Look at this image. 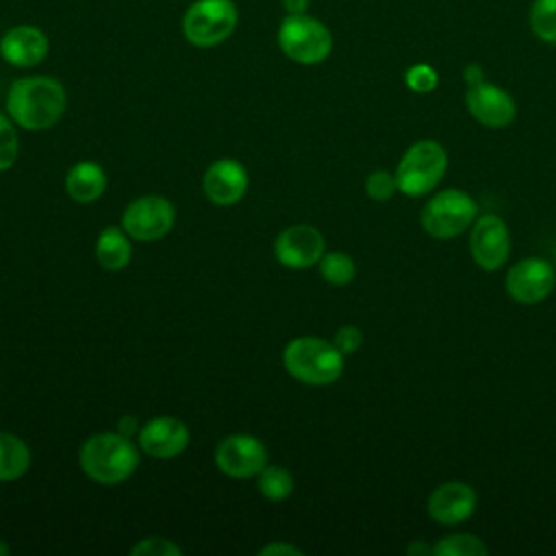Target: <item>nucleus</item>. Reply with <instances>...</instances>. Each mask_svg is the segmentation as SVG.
<instances>
[{"label": "nucleus", "instance_id": "f257e3e1", "mask_svg": "<svg viewBox=\"0 0 556 556\" xmlns=\"http://www.w3.org/2000/svg\"><path fill=\"white\" fill-rule=\"evenodd\" d=\"M67 98L59 80L50 76H26L17 78L7 93L9 117L26 130H46L54 126L63 111Z\"/></svg>", "mask_w": 556, "mask_h": 556}, {"label": "nucleus", "instance_id": "f03ea898", "mask_svg": "<svg viewBox=\"0 0 556 556\" xmlns=\"http://www.w3.org/2000/svg\"><path fill=\"white\" fill-rule=\"evenodd\" d=\"M78 463L87 478L111 486L135 473L139 465V452L130 437L119 432H98L83 443Z\"/></svg>", "mask_w": 556, "mask_h": 556}, {"label": "nucleus", "instance_id": "7ed1b4c3", "mask_svg": "<svg viewBox=\"0 0 556 556\" xmlns=\"http://www.w3.org/2000/svg\"><path fill=\"white\" fill-rule=\"evenodd\" d=\"M285 369L300 382L326 387L343 374V354L321 337H295L282 350Z\"/></svg>", "mask_w": 556, "mask_h": 556}, {"label": "nucleus", "instance_id": "20e7f679", "mask_svg": "<svg viewBox=\"0 0 556 556\" xmlns=\"http://www.w3.org/2000/svg\"><path fill=\"white\" fill-rule=\"evenodd\" d=\"M447 172V152L434 139H421L406 148L395 167L397 191L408 198L428 195Z\"/></svg>", "mask_w": 556, "mask_h": 556}, {"label": "nucleus", "instance_id": "39448f33", "mask_svg": "<svg viewBox=\"0 0 556 556\" xmlns=\"http://www.w3.org/2000/svg\"><path fill=\"white\" fill-rule=\"evenodd\" d=\"M478 217L476 200L463 189H443L421 208L419 222L432 239H454L471 228Z\"/></svg>", "mask_w": 556, "mask_h": 556}, {"label": "nucleus", "instance_id": "423d86ee", "mask_svg": "<svg viewBox=\"0 0 556 556\" xmlns=\"http://www.w3.org/2000/svg\"><path fill=\"white\" fill-rule=\"evenodd\" d=\"M278 46L291 61L300 65H317L332 52V33L317 17L306 13H289L280 22Z\"/></svg>", "mask_w": 556, "mask_h": 556}, {"label": "nucleus", "instance_id": "0eeeda50", "mask_svg": "<svg viewBox=\"0 0 556 556\" xmlns=\"http://www.w3.org/2000/svg\"><path fill=\"white\" fill-rule=\"evenodd\" d=\"M235 26L237 7L232 0H195L182 17L185 37L198 48H211L226 41Z\"/></svg>", "mask_w": 556, "mask_h": 556}, {"label": "nucleus", "instance_id": "6e6552de", "mask_svg": "<svg viewBox=\"0 0 556 556\" xmlns=\"http://www.w3.org/2000/svg\"><path fill=\"white\" fill-rule=\"evenodd\" d=\"M176 222L174 204L163 195H141L122 213V228L130 239L156 241L165 237Z\"/></svg>", "mask_w": 556, "mask_h": 556}, {"label": "nucleus", "instance_id": "1a4fd4ad", "mask_svg": "<svg viewBox=\"0 0 556 556\" xmlns=\"http://www.w3.org/2000/svg\"><path fill=\"white\" fill-rule=\"evenodd\" d=\"M469 254L484 271H497L510 256V232L506 222L495 215H478L469 228Z\"/></svg>", "mask_w": 556, "mask_h": 556}, {"label": "nucleus", "instance_id": "9d476101", "mask_svg": "<svg viewBox=\"0 0 556 556\" xmlns=\"http://www.w3.org/2000/svg\"><path fill=\"white\" fill-rule=\"evenodd\" d=\"M504 287L515 302L539 304L552 295L556 287V269L545 258L526 256L508 267Z\"/></svg>", "mask_w": 556, "mask_h": 556}, {"label": "nucleus", "instance_id": "9b49d317", "mask_svg": "<svg viewBox=\"0 0 556 556\" xmlns=\"http://www.w3.org/2000/svg\"><path fill=\"white\" fill-rule=\"evenodd\" d=\"M465 109L478 124L493 130L510 126L517 115L513 96L486 78L465 89Z\"/></svg>", "mask_w": 556, "mask_h": 556}, {"label": "nucleus", "instance_id": "f8f14e48", "mask_svg": "<svg viewBox=\"0 0 556 556\" xmlns=\"http://www.w3.org/2000/svg\"><path fill=\"white\" fill-rule=\"evenodd\" d=\"M215 465L230 478H252L267 465V447L258 437L228 434L215 447Z\"/></svg>", "mask_w": 556, "mask_h": 556}, {"label": "nucleus", "instance_id": "ddd939ff", "mask_svg": "<svg viewBox=\"0 0 556 556\" xmlns=\"http://www.w3.org/2000/svg\"><path fill=\"white\" fill-rule=\"evenodd\" d=\"M324 235L311 224H293L278 232L274 254L280 265L289 269H308L324 256Z\"/></svg>", "mask_w": 556, "mask_h": 556}, {"label": "nucleus", "instance_id": "4468645a", "mask_svg": "<svg viewBox=\"0 0 556 556\" xmlns=\"http://www.w3.org/2000/svg\"><path fill=\"white\" fill-rule=\"evenodd\" d=\"M478 508V495L471 484L447 480L434 486L428 495L426 510L432 521L441 526H458L467 521Z\"/></svg>", "mask_w": 556, "mask_h": 556}, {"label": "nucleus", "instance_id": "2eb2a0df", "mask_svg": "<svg viewBox=\"0 0 556 556\" xmlns=\"http://www.w3.org/2000/svg\"><path fill=\"white\" fill-rule=\"evenodd\" d=\"M139 447L152 458H174L189 445V428L172 415H159L139 428Z\"/></svg>", "mask_w": 556, "mask_h": 556}, {"label": "nucleus", "instance_id": "dca6fc26", "mask_svg": "<svg viewBox=\"0 0 556 556\" xmlns=\"http://www.w3.org/2000/svg\"><path fill=\"white\" fill-rule=\"evenodd\" d=\"M248 172L237 159H217L208 165L202 187L206 198L217 206L237 204L248 191Z\"/></svg>", "mask_w": 556, "mask_h": 556}, {"label": "nucleus", "instance_id": "f3484780", "mask_svg": "<svg viewBox=\"0 0 556 556\" xmlns=\"http://www.w3.org/2000/svg\"><path fill=\"white\" fill-rule=\"evenodd\" d=\"M0 54L15 67H33L48 54V37L37 26H15L0 39Z\"/></svg>", "mask_w": 556, "mask_h": 556}, {"label": "nucleus", "instance_id": "a211bd4d", "mask_svg": "<svg viewBox=\"0 0 556 556\" xmlns=\"http://www.w3.org/2000/svg\"><path fill=\"white\" fill-rule=\"evenodd\" d=\"M106 189V174L93 161H80L70 167L65 176V191L72 200L89 204L98 200Z\"/></svg>", "mask_w": 556, "mask_h": 556}, {"label": "nucleus", "instance_id": "6ab92c4d", "mask_svg": "<svg viewBox=\"0 0 556 556\" xmlns=\"http://www.w3.org/2000/svg\"><path fill=\"white\" fill-rule=\"evenodd\" d=\"M132 258V245L128 232L117 226H106L96 239V261L109 271L124 269Z\"/></svg>", "mask_w": 556, "mask_h": 556}, {"label": "nucleus", "instance_id": "aec40b11", "mask_svg": "<svg viewBox=\"0 0 556 556\" xmlns=\"http://www.w3.org/2000/svg\"><path fill=\"white\" fill-rule=\"evenodd\" d=\"M30 469V447L17 434L0 432V482L17 480Z\"/></svg>", "mask_w": 556, "mask_h": 556}, {"label": "nucleus", "instance_id": "412c9836", "mask_svg": "<svg viewBox=\"0 0 556 556\" xmlns=\"http://www.w3.org/2000/svg\"><path fill=\"white\" fill-rule=\"evenodd\" d=\"M258 491L269 502H282L293 493V476L280 465H265L258 471Z\"/></svg>", "mask_w": 556, "mask_h": 556}, {"label": "nucleus", "instance_id": "4be33fe9", "mask_svg": "<svg viewBox=\"0 0 556 556\" xmlns=\"http://www.w3.org/2000/svg\"><path fill=\"white\" fill-rule=\"evenodd\" d=\"M528 22L539 41L556 46V0H532Z\"/></svg>", "mask_w": 556, "mask_h": 556}, {"label": "nucleus", "instance_id": "5701e85b", "mask_svg": "<svg viewBox=\"0 0 556 556\" xmlns=\"http://www.w3.org/2000/svg\"><path fill=\"white\" fill-rule=\"evenodd\" d=\"M317 265H319L321 278L334 287H345L356 276L354 258L345 252H324Z\"/></svg>", "mask_w": 556, "mask_h": 556}, {"label": "nucleus", "instance_id": "b1692460", "mask_svg": "<svg viewBox=\"0 0 556 556\" xmlns=\"http://www.w3.org/2000/svg\"><path fill=\"white\" fill-rule=\"evenodd\" d=\"M432 554H437V556H484V554H489V547L476 534L458 532V534H447V536L439 539L432 545Z\"/></svg>", "mask_w": 556, "mask_h": 556}, {"label": "nucleus", "instance_id": "393cba45", "mask_svg": "<svg viewBox=\"0 0 556 556\" xmlns=\"http://www.w3.org/2000/svg\"><path fill=\"white\" fill-rule=\"evenodd\" d=\"M404 85L413 91V93H430L437 89L439 85V74L432 65L428 63H413L406 72H404Z\"/></svg>", "mask_w": 556, "mask_h": 556}, {"label": "nucleus", "instance_id": "a878e982", "mask_svg": "<svg viewBox=\"0 0 556 556\" xmlns=\"http://www.w3.org/2000/svg\"><path fill=\"white\" fill-rule=\"evenodd\" d=\"M20 141L13 126V119L0 113V172H7L17 161Z\"/></svg>", "mask_w": 556, "mask_h": 556}, {"label": "nucleus", "instance_id": "bb28decb", "mask_svg": "<svg viewBox=\"0 0 556 556\" xmlns=\"http://www.w3.org/2000/svg\"><path fill=\"white\" fill-rule=\"evenodd\" d=\"M397 191V182H395V174L387 172V169H374L367 178H365V193L376 200V202H384L389 198H393Z\"/></svg>", "mask_w": 556, "mask_h": 556}, {"label": "nucleus", "instance_id": "cd10ccee", "mask_svg": "<svg viewBox=\"0 0 556 556\" xmlns=\"http://www.w3.org/2000/svg\"><path fill=\"white\" fill-rule=\"evenodd\" d=\"M182 549L163 536H148L141 539L130 547V554L135 556H178Z\"/></svg>", "mask_w": 556, "mask_h": 556}, {"label": "nucleus", "instance_id": "c85d7f7f", "mask_svg": "<svg viewBox=\"0 0 556 556\" xmlns=\"http://www.w3.org/2000/svg\"><path fill=\"white\" fill-rule=\"evenodd\" d=\"M332 343L339 348V352H341L343 356L354 354V352H358V348L363 345V332H361L358 326L345 324V326H341V328L334 332Z\"/></svg>", "mask_w": 556, "mask_h": 556}, {"label": "nucleus", "instance_id": "c756f323", "mask_svg": "<svg viewBox=\"0 0 556 556\" xmlns=\"http://www.w3.org/2000/svg\"><path fill=\"white\" fill-rule=\"evenodd\" d=\"M258 554L261 556H302V549H298L295 545H291V543H282V541H276V543H267L265 547H261L258 549Z\"/></svg>", "mask_w": 556, "mask_h": 556}, {"label": "nucleus", "instance_id": "7c9ffc66", "mask_svg": "<svg viewBox=\"0 0 556 556\" xmlns=\"http://www.w3.org/2000/svg\"><path fill=\"white\" fill-rule=\"evenodd\" d=\"M486 76H484V70H482V65L480 63H467L465 67H463V80H465V85L469 87V85H476V83H480V80H484Z\"/></svg>", "mask_w": 556, "mask_h": 556}, {"label": "nucleus", "instance_id": "2f4dec72", "mask_svg": "<svg viewBox=\"0 0 556 556\" xmlns=\"http://www.w3.org/2000/svg\"><path fill=\"white\" fill-rule=\"evenodd\" d=\"M117 432L124 434V437H132V434H139V424L132 415H124L117 424Z\"/></svg>", "mask_w": 556, "mask_h": 556}, {"label": "nucleus", "instance_id": "473e14b6", "mask_svg": "<svg viewBox=\"0 0 556 556\" xmlns=\"http://www.w3.org/2000/svg\"><path fill=\"white\" fill-rule=\"evenodd\" d=\"M308 2H311V0H282V7H285L291 15H295V13H306Z\"/></svg>", "mask_w": 556, "mask_h": 556}, {"label": "nucleus", "instance_id": "72a5a7b5", "mask_svg": "<svg viewBox=\"0 0 556 556\" xmlns=\"http://www.w3.org/2000/svg\"><path fill=\"white\" fill-rule=\"evenodd\" d=\"M406 554H408V556H415V554L426 556V554H432V545H428V543H424V541H413V543L406 547Z\"/></svg>", "mask_w": 556, "mask_h": 556}, {"label": "nucleus", "instance_id": "f704fd0d", "mask_svg": "<svg viewBox=\"0 0 556 556\" xmlns=\"http://www.w3.org/2000/svg\"><path fill=\"white\" fill-rule=\"evenodd\" d=\"M4 554H9V545L4 541H0V556H4Z\"/></svg>", "mask_w": 556, "mask_h": 556}]
</instances>
